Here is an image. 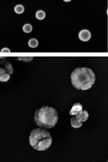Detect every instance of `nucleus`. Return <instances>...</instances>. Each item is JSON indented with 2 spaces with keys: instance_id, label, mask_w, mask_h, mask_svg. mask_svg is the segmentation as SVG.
<instances>
[{
  "instance_id": "2",
  "label": "nucleus",
  "mask_w": 108,
  "mask_h": 162,
  "mask_svg": "<svg viewBox=\"0 0 108 162\" xmlns=\"http://www.w3.org/2000/svg\"><path fill=\"white\" fill-rule=\"evenodd\" d=\"M58 112L53 107L43 106L36 111L34 120L38 127L50 129L56 124L58 120Z\"/></svg>"
},
{
  "instance_id": "13",
  "label": "nucleus",
  "mask_w": 108,
  "mask_h": 162,
  "mask_svg": "<svg viewBox=\"0 0 108 162\" xmlns=\"http://www.w3.org/2000/svg\"><path fill=\"white\" fill-rule=\"evenodd\" d=\"M10 76L8 73H4L0 76V81L5 82L8 81L10 79Z\"/></svg>"
},
{
  "instance_id": "9",
  "label": "nucleus",
  "mask_w": 108,
  "mask_h": 162,
  "mask_svg": "<svg viewBox=\"0 0 108 162\" xmlns=\"http://www.w3.org/2000/svg\"><path fill=\"white\" fill-rule=\"evenodd\" d=\"M28 44L30 47L32 48L36 47L38 45V40L35 38H32L29 41Z\"/></svg>"
},
{
  "instance_id": "12",
  "label": "nucleus",
  "mask_w": 108,
  "mask_h": 162,
  "mask_svg": "<svg viewBox=\"0 0 108 162\" xmlns=\"http://www.w3.org/2000/svg\"><path fill=\"white\" fill-rule=\"evenodd\" d=\"M14 10L15 12L18 14H21L24 12V6L21 5H18L14 7Z\"/></svg>"
},
{
  "instance_id": "4",
  "label": "nucleus",
  "mask_w": 108,
  "mask_h": 162,
  "mask_svg": "<svg viewBox=\"0 0 108 162\" xmlns=\"http://www.w3.org/2000/svg\"><path fill=\"white\" fill-rule=\"evenodd\" d=\"M91 34L88 30L83 29L80 32L78 37L80 39L83 41H87L90 39Z\"/></svg>"
},
{
  "instance_id": "15",
  "label": "nucleus",
  "mask_w": 108,
  "mask_h": 162,
  "mask_svg": "<svg viewBox=\"0 0 108 162\" xmlns=\"http://www.w3.org/2000/svg\"><path fill=\"white\" fill-rule=\"evenodd\" d=\"M0 52L1 53H10L11 51L9 48H8L5 47L4 48H2L0 51Z\"/></svg>"
},
{
  "instance_id": "16",
  "label": "nucleus",
  "mask_w": 108,
  "mask_h": 162,
  "mask_svg": "<svg viewBox=\"0 0 108 162\" xmlns=\"http://www.w3.org/2000/svg\"><path fill=\"white\" fill-rule=\"evenodd\" d=\"M5 73H6L5 70L3 69V68L0 67V76Z\"/></svg>"
},
{
  "instance_id": "8",
  "label": "nucleus",
  "mask_w": 108,
  "mask_h": 162,
  "mask_svg": "<svg viewBox=\"0 0 108 162\" xmlns=\"http://www.w3.org/2000/svg\"><path fill=\"white\" fill-rule=\"evenodd\" d=\"M71 124L72 127L75 128H78L82 125V123L78 122L75 119L74 117L71 118Z\"/></svg>"
},
{
  "instance_id": "10",
  "label": "nucleus",
  "mask_w": 108,
  "mask_h": 162,
  "mask_svg": "<svg viewBox=\"0 0 108 162\" xmlns=\"http://www.w3.org/2000/svg\"><path fill=\"white\" fill-rule=\"evenodd\" d=\"M46 16L45 13L44 11L39 10L37 11L36 13V17L39 20H42L44 19Z\"/></svg>"
},
{
  "instance_id": "1",
  "label": "nucleus",
  "mask_w": 108,
  "mask_h": 162,
  "mask_svg": "<svg viewBox=\"0 0 108 162\" xmlns=\"http://www.w3.org/2000/svg\"><path fill=\"white\" fill-rule=\"evenodd\" d=\"M72 83L75 88L78 90H88L95 83L96 77L94 72L87 68H77L71 75Z\"/></svg>"
},
{
  "instance_id": "11",
  "label": "nucleus",
  "mask_w": 108,
  "mask_h": 162,
  "mask_svg": "<svg viewBox=\"0 0 108 162\" xmlns=\"http://www.w3.org/2000/svg\"><path fill=\"white\" fill-rule=\"evenodd\" d=\"M32 27L30 24H26L23 27V31L26 33H30L32 31Z\"/></svg>"
},
{
  "instance_id": "14",
  "label": "nucleus",
  "mask_w": 108,
  "mask_h": 162,
  "mask_svg": "<svg viewBox=\"0 0 108 162\" xmlns=\"http://www.w3.org/2000/svg\"><path fill=\"white\" fill-rule=\"evenodd\" d=\"M33 57H18L19 60H22L24 62H29L33 59Z\"/></svg>"
},
{
  "instance_id": "5",
  "label": "nucleus",
  "mask_w": 108,
  "mask_h": 162,
  "mask_svg": "<svg viewBox=\"0 0 108 162\" xmlns=\"http://www.w3.org/2000/svg\"><path fill=\"white\" fill-rule=\"evenodd\" d=\"M83 106L80 103H76L73 106L71 110L69 112L70 115H76L81 113L82 111Z\"/></svg>"
},
{
  "instance_id": "6",
  "label": "nucleus",
  "mask_w": 108,
  "mask_h": 162,
  "mask_svg": "<svg viewBox=\"0 0 108 162\" xmlns=\"http://www.w3.org/2000/svg\"><path fill=\"white\" fill-rule=\"evenodd\" d=\"M74 116V117L75 119L78 122L81 123L86 121L89 117L88 112L86 110H84L81 113Z\"/></svg>"
},
{
  "instance_id": "7",
  "label": "nucleus",
  "mask_w": 108,
  "mask_h": 162,
  "mask_svg": "<svg viewBox=\"0 0 108 162\" xmlns=\"http://www.w3.org/2000/svg\"><path fill=\"white\" fill-rule=\"evenodd\" d=\"M4 70L6 71V72L8 74H12L13 73L14 69L12 68V64L10 62L7 61L6 62L5 65H4Z\"/></svg>"
},
{
  "instance_id": "3",
  "label": "nucleus",
  "mask_w": 108,
  "mask_h": 162,
  "mask_svg": "<svg viewBox=\"0 0 108 162\" xmlns=\"http://www.w3.org/2000/svg\"><path fill=\"white\" fill-rule=\"evenodd\" d=\"M30 134V145L34 149L39 151H46L51 146L52 137L47 130L36 129L32 130Z\"/></svg>"
},
{
  "instance_id": "17",
  "label": "nucleus",
  "mask_w": 108,
  "mask_h": 162,
  "mask_svg": "<svg viewBox=\"0 0 108 162\" xmlns=\"http://www.w3.org/2000/svg\"><path fill=\"white\" fill-rule=\"evenodd\" d=\"M63 0L64 1H66V2H69V1H70L72 0Z\"/></svg>"
}]
</instances>
